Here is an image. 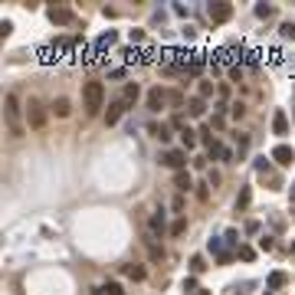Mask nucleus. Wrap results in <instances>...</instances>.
Here are the masks:
<instances>
[{
	"label": "nucleus",
	"instance_id": "nucleus-6",
	"mask_svg": "<svg viewBox=\"0 0 295 295\" xmlns=\"http://www.w3.org/2000/svg\"><path fill=\"white\" fill-rule=\"evenodd\" d=\"M26 112H30V125L33 128H43L46 125V112H43V105H40V98H30Z\"/></svg>",
	"mask_w": 295,
	"mask_h": 295
},
{
	"label": "nucleus",
	"instance_id": "nucleus-5",
	"mask_svg": "<svg viewBox=\"0 0 295 295\" xmlns=\"http://www.w3.org/2000/svg\"><path fill=\"white\" fill-rule=\"evenodd\" d=\"M46 17H49L56 26H66V23H72V20H76V13L69 10V7H49V10H46Z\"/></svg>",
	"mask_w": 295,
	"mask_h": 295
},
{
	"label": "nucleus",
	"instance_id": "nucleus-1",
	"mask_svg": "<svg viewBox=\"0 0 295 295\" xmlns=\"http://www.w3.org/2000/svg\"><path fill=\"white\" fill-rule=\"evenodd\" d=\"M3 118H7V131H10L13 138H23L20 98H17V92H7V95H3Z\"/></svg>",
	"mask_w": 295,
	"mask_h": 295
},
{
	"label": "nucleus",
	"instance_id": "nucleus-15",
	"mask_svg": "<svg viewBox=\"0 0 295 295\" xmlns=\"http://www.w3.org/2000/svg\"><path fill=\"white\" fill-rule=\"evenodd\" d=\"M174 187H177V190H190V187H194V181H190V174H187V171H177V174H174Z\"/></svg>",
	"mask_w": 295,
	"mask_h": 295
},
{
	"label": "nucleus",
	"instance_id": "nucleus-10",
	"mask_svg": "<svg viewBox=\"0 0 295 295\" xmlns=\"http://www.w3.org/2000/svg\"><path fill=\"white\" fill-rule=\"evenodd\" d=\"M125 109H128V105H125L121 98H118V102H112V105H109V112H105V125H115V121H118L121 115H125Z\"/></svg>",
	"mask_w": 295,
	"mask_h": 295
},
{
	"label": "nucleus",
	"instance_id": "nucleus-26",
	"mask_svg": "<svg viewBox=\"0 0 295 295\" xmlns=\"http://www.w3.org/2000/svg\"><path fill=\"white\" fill-rule=\"evenodd\" d=\"M204 269H207V266H204V256H194V259H190V272H204Z\"/></svg>",
	"mask_w": 295,
	"mask_h": 295
},
{
	"label": "nucleus",
	"instance_id": "nucleus-18",
	"mask_svg": "<svg viewBox=\"0 0 295 295\" xmlns=\"http://www.w3.org/2000/svg\"><path fill=\"white\" fill-rule=\"evenodd\" d=\"M285 282H289V275H285V272H272L269 279H266V285H269V289H282Z\"/></svg>",
	"mask_w": 295,
	"mask_h": 295
},
{
	"label": "nucleus",
	"instance_id": "nucleus-28",
	"mask_svg": "<svg viewBox=\"0 0 295 295\" xmlns=\"http://www.w3.org/2000/svg\"><path fill=\"white\" fill-rule=\"evenodd\" d=\"M272 7H269V3H259V7H256V17H262V20H266V17H272Z\"/></svg>",
	"mask_w": 295,
	"mask_h": 295
},
{
	"label": "nucleus",
	"instance_id": "nucleus-34",
	"mask_svg": "<svg viewBox=\"0 0 295 295\" xmlns=\"http://www.w3.org/2000/svg\"><path fill=\"white\" fill-rule=\"evenodd\" d=\"M236 144H240V154H243L246 148H250V138H246V135H236Z\"/></svg>",
	"mask_w": 295,
	"mask_h": 295
},
{
	"label": "nucleus",
	"instance_id": "nucleus-31",
	"mask_svg": "<svg viewBox=\"0 0 295 295\" xmlns=\"http://www.w3.org/2000/svg\"><path fill=\"white\" fill-rule=\"evenodd\" d=\"M213 95V86L210 82H200V98H210Z\"/></svg>",
	"mask_w": 295,
	"mask_h": 295
},
{
	"label": "nucleus",
	"instance_id": "nucleus-19",
	"mask_svg": "<svg viewBox=\"0 0 295 295\" xmlns=\"http://www.w3.org/2000/svg\"><path fill=\"white\" fill-rule=\"evenodd\" d=\"M250 200H252V190H250V187H243L240 197H236V210H246V207H250Z\"/></svg>",
	"mask_w": 295,
	"mask_h": 295
},
{
	"label": "nucleus",
	"instance_id": "nucleus-37",
	"mask_svg": "<svg viewBox=\"0 0 295 295\" xmlns=\"http://www.w3.org/2000/svg\"><path fill=\"white\" fill-rule=\"evenodd\" d=\"M243 112H246L243 105H233V109H229V115H233V118H243Z\"/></svg>",
	"mask_w": 295,
	"mask_h": 295
},
{
	"label": "nucleus",
	"instance_id": "nucleus-13",
	"mask_svg": "<svg viewBox=\"0 0 295 295\" xmlns=\"http://www.w3.org/2000/svg\"><path fill=\"white\" fill-rule=\"evenodd\" d=\"M125 275H128V279H135V282H144V279H148L144 266H138V262H128V266H125Z\"/></svg>",
	"mask_w": 295,
	"mask_h": 295
},
{
	"label": "nucleus",
	"instance_id": "nucleus-11",
	"mask_svg": "<svg viewBox=\"0 0 295 295\" xmlns=\"http://www.w3.org/2000/svg\"><path fill=\"white\" fill-rule=\"evenodd\" d=\"M187 112H190V115H194V118H204V115H207V98H190V102H187Z\"/></svg>",
	"mask_w": 295,
	"mask_h": 295
},
{
	"label": "nucleus",
	"instance_id": "nucleus-38",
	"mask_svg": "<svg viewBox=\"0 0 295 295\" xmlns=\"http://www.w3.org/2000/svg\"><path fill=\"white\" fill-rule=\"evenodd\" d=\"M197 295H207V289H200V292H197Z\"/></svg>",
	"mask_w": 295,
	"mask_h": 295
},
{
	"label": "nucleus",
	"instance_id": "nucleus-17",
	"mask_svg": "<svg viewBox=\"0 0 295 295\" xmlns=\"http://www.w3.org/2000/svg\"><path fill=\"white\" fill-rule=\"evenodd\" d=\"M69 112H72V109H69V98H56V102H53V115H56V118H66Z\"/></svg>",
	"mask_w": 295,
	"mask_h": 295
},
{
	"label": "nucleus",
	"instance_id": "nucleus-20",
	"mask_svg": "<svg viewBox=\"0 0 295 295\" xmlns=\"http://www.w3.org/2000/svg\"><path fill=\"white\" fill-rule=\"evenodd\" d=\"M181 141H184V151H190V148H194V144H197V131L184 128V131H181Z\"/></svg>",
	"mask_w": 295,
	"mask_h": 295
},
{
	"label": "nucleus",
	"instance_id": "nucleus-35",
	"mask_svg": "<svg viewBox=\"0 0 295 295\" xmlns=\"http://www.w3.org/2000/svg\"><path fill=\"white\" fill-rule=\"evenodd\" d=\"M282 36H289V40L295 36V26H292V23H282Z\"/></svg>",
	"mask_w": 295,
	"mask_h": 295
},
{
	"label": "nucleus",
	"instance_id": "nucleus-27",
	"mask_svg": "<svg viewBox=\"0 0 295 295\" xmlns=\"http://www.w3.org/2000/svg\"><path fill=\"white\" fill-rule=\"evenodd\" d=\"M10 33H13V23L10 20H0V40H7Z\"/></svg>",
	"mask_w": 295,
	"mask_h": 295
},
{
	"label": "nucleus",
	"instance_id": "nucleus-24",
	"mask_svg": "<svg viewBox=\"0 0 295 295\" xmlns=\"http://www.w3.org/2000/svg\"><path fill=\"white\" fill-rule=\"evenodd\" d=\"M148 252H151V259H154V262H158V259H164V250H161V246H158L154 240L148 243Z\"/></svg>",
	"mask_w": 295,
	"mask_h": 295
},
{
	"label": "nucleus",
	"instance_id": "nucleus-23",
	"mask_svg": "<svg viewBox=\"0 0 295 295\" xmlns=\"http://www.w3.org/2000/svg\"><path fill=\"white\" fill-rule=\"evenodd\" d=\"M164 229H167V227H164V217H158V213H154V217H151V233H154V236H161Z\"/></svg>",
	"mask_w": 295,
	"mask_h": 295
},
{
	"label": "nucleus",
	"instance_id": "nucleus-36",
	"mask_svg": "<svg viewBox=\"0 0 295 295\" xmlns=\"http://www.w3.org/2000/svg\"><path fill=\"white\" fill-rule=\"evenodd\" d=\"M128 36H131V43H141V40H144V33H141V30H131Z\"/></svg>",
	"mask_w": 295,
	"mask_h": 295
},
{
	"label": "nucleus",
	"instance_id": "nucleus-22",
	"mask_svg": "<svg viewBox=\"0 0 295 295\" xmlns=\"http://www.w3.org/2000/svg\"><path fill=\"white\" fill-rule=\"evenodd\" d=\"M236 256H240L243 262H252V259H256V250H252V246H240V250H236Z\"/></svg>",
	"mask_w": 295,
	"mask_h": 295
},
{
	"label": "nucleus",
	"instance_id": "nucleus-30",
	"mask_svg": "<svg viewBox=\"0 0 295 295\" xmlns=\"http://www.w3.org/2000/svg\"><path fill=\"white\" fill-rule=\"evenodd\" d=\"M272 246H275V240H272V236H262V240H259V250H262V252H269Z\"/></svg>",
	"mask_w": 295,
	"mask_h": 295
},
{
	"label": "nucleus",
	"instance_id": "nucleus-9",
	"mask_svg": "<svg viewBox=\"0 0 295 295\" xmlns=\"http://www.w3.org/2000/svg\"><path fill=\"white\" fill-rule=\"evenodd\" d=\"M272 131L279 135V138H285V135H289V118H285L282 109H275V115H272Z\"/></svg>",
	"mask_w": 295,
	"mask_h": 295
},
{
	"label": "nucleus",
	"instance_id": "nucleus-32",
	"mask_svg": "<svg viewBox=\"0 0 295 295\" xmlns=\"http://www.w3.org/2000/svg\"><path fill=\"white\" fill-rule=\"evenodd\" d=\"M184 292H200V289H197V279H194V275H190V279H184Z\"/></svg>",
	"mask_w": 295,
	"mask_h": 295
},
{
	"label": "nucleus",
	"instance_id": "nucleus-12",
	"mask_svg": "<svg viewBox=\"0 0 295 295\" xmlns=\"http://www.w3.org/2000/svg\"><path fill=\"white\" fill-rule=\"evenodd\" d=\"M207 158H210V161H213V158H217V161H229L233 154H229V148H223L220 141H213V144L207 148Z\"/></svg>",
	"mask_w": 295,
	"mask_h": 295
},
{
	"label": "nucleus",
	"instance_id": "nucleus-3",
	"mask_svg": "<svg viewBox=\"0 0 295 295\" xmlns=\"http://www.w3.org/2000/svg\"><path fill=\"white\" fill-rule=\"evenodd\" d=\"M161 164L164 167H171V171H184L187 167V151L184 148H171V151L161 154Z\"/></svg>",
	"mask_w": 295,
	"mask_h": 295
},
{
	"label": "nucleus",
	"instance_id": "nucleus-33",
	"mask_svg": "<svg viewBox=\"0 0 295 295\" xmlns=\"http://www.w3.org/2000/svg\"><path fill=\"white\" fill-rule=\"evenodd\" d=\"M171 128H181V131H184L187 128V125H184V115H174V118H171Z\"/></svg>",
	"mask_w": 295,
	"mask_h": 295
},
{
	"label": "nucleus",
	"instance_id": "nucleus-7",
	"mask_svg": "<svg viewBox=\"0 0 295 295\" xmlns=\"http://www.w3.org/2000/svg\"><path fill=\"white\" fill-rule=\"evenodd\" d=\"M269 158H272L275 164H282V167H289V164L295 161V151H292V148H289V144H275V148H272V154H269Z\"/></svg>",
	"mask_w": 295,
	"mask_h": 295
},
{
	"label": "nucleus",
	"instance_id": "nucleus-16",
	"mask_svg": "<svg viewBox=\"0 0 295 295\" xmlns=\"http://www.w3.org/2000/svg\"><path fill=\"white\" fill-rule=\"evenodd\" d=\"M138 95H141V89L135 86V82H128V86H125V92H121V102H125V105H131Z\"/></svg>",
	"mask_w": 295,
	"mask_h": 295
},
{
	"label": "nucleus",
	"instance_id": "nucleus-8",
	"mask_svg": "<svg viewBox=\"0 0 295 295\" xmlns=\"http://www.w3.org/2000/svg\"><path fill=\"white\" fill-rule=\"evenodd\" d=\"M164 102H171V98H167V92H164L161 86L148 92V109H151V112H161V109H164Z\"/></svg>",
	"mask_w": 295,
	"mask_h": 295
},
{
	"label": "nucleus",
	"instance_id": "nucleus-40",
	"mask_svg": "<svg viewBox=\"0 0 295 295\" xmlns=\"http://www.w3.org/2000/svg\"><path fill=\"white\" fill-rule=\"evenodd\" d=\"M266 295H269V292H266Z\"/></svg>",
	"mask_w": 295,
	"mask_h": 295
},
{
	"label": "nucleus",
	"instance_id": "nucleus-14",
	"mask_svg": "<svg viewBox=\"0 0 295 295\" xmlns=\"http://www.w3.org/2000/svg\"><path fill=\"white\" fill-rule=\"evenodd\" d=\"M148 131H151V135L158 138V141H171V125H164V121H161V125L154 121V125H151Z\"/></svg>",
	"mask_w": 295,
	"mask_h": 295
},
{
	"label": "nucleus",
	"instance_id": "nucleus-21",
	"mask_svg": "<svg viewBox=\"0 0 295 295\" xmlns=\"http://www.w3.org/2000/svg\"><path fill=\"white\" fill-rule=\"evenodd\" d=\"M187 233V220L181 217V220H174V223H171V236H184Z\"/></svg>",
	"mask_w": 295,
	"mask_h": 295
},
{
	"label": "nucleus",
	"instance_id": "nucleus-25",
	"mask_svg": "<svg viewBox=\"0 0 295 295\" xmlns=\"http://www.w3.org/2000/svg\"><path fill=\"white\" fill-rule=\"evenodd\" d=\"M102 292H105V295H125V289H121L118 282H109L105 289H102Z\"/></svg>",
	"mask_w": 295,
	"mask_h": 295
},
{
	"label": "nucleus",
	"instance_id": "nucleus-39",
	"mask_svg": "<svg viewBox=\"0 0 295 295\" xmlns=\"http://www.w3.org/2000/svg\"><path fill=\"white\" fill-rule=\"evenodd\" d=\"M292 200H295V184H292Z\"/></svg>",
	"mask_w": 295,
	"mask_h": 295
},
{
	"label": "nucleus",
	"instance_id": "nucleus-29",
	"mask_svg": "<svg viewBox=\"0 0 295 295\" xmlns=\"http://www.w3.org/2000/svg\"><path fill=\"white\" fill-rule=\"evenodd\" d=\"M115 40H118V36H115V33H105V36H98V46H112V43H115Z\"/></svg>",
	"mask_w": 295,
	"mask_h": 295
},
{
	"label": "nucleus",
	"instance_id": "nucleus-4",
	"mask_svg": "<svg viewBox=\"0 0 295 295\" xmlns=\"http://www.w3.org/2000/svg\"><path fill=\"white\" fill-rule=\"evenodd\" d=\"M207 17L213 23H227L229 17H233V3H229V0H217V3H210V7H207Z\"/></svg>",
	"mask_w": 295,
	"mask_h": 295
},
{
	"label": "nucleus",
	"instance_id": "nucleus-2",
	"mask_svg": "<svg viewBox=\"0 0 295 295\" xmlns=\"http://www.w3.org/2000/svg\"><path fill=\"white\" fill-rule=\"evenodd\" d=\"M102 102H105V89H102V82H86V86H82V105H86L89 115H98Z\"/></svg>",
	"mask_w": 295,
	"mask_h": 295
}]
</instances>
